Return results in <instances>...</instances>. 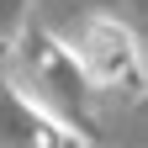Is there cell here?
Instances as JSON below:
<instances>
[{"instance_id":"obj_1","label":"cell","mask_w":148,"mask_h":148,"mask_svg":"<svg viewBox=\"0 0 148 148\" xmlns=\"http://www.w3.org/2000/svg\"><path fill=\"white\" fill-rule=\"evenodd\" d=\"M85 58H90V74L111 79V74L132 69V37H127L122 27H111V21H95L85 32Z\"/></svg>"}]
</instances>
